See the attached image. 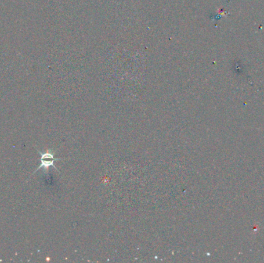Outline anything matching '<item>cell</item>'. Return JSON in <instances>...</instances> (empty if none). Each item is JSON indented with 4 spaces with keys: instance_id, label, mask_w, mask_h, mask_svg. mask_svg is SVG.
<instances>
[{
    "instance_id": "6da1fadb",
    "label": "cell",
    "mask_w": 264,
    "mask_h": 263,
    "mask_svg": "<svg viewBox=\"0 0 264 263\" xmlns=\"http://www.w3.org/2000/svg\"><path fill=\"white\" fill-rule=\"evenodd\" d=\"M38 151L39 154L41 155V165L39 166L38 168L36 169L34 171V174H36L37 171H40L41 169H44V172H47L49 169V167H54L56 171H59L57 167L55 166V162L56 161H59L61 160V159L55 158L54 154L51 150H47L45 152H41Z\"/></svg>"
}]
</instances>
